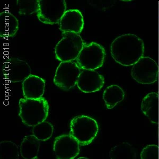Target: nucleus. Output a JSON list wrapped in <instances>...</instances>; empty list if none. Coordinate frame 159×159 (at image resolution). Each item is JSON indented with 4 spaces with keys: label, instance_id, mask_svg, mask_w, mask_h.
<instances>
[{
    "label": "nucleus",
    "instance_id": "f257e3e1",
    "mask_svg": "<svg viewBox=\"0 0 159 159\" xmlns=\"http://www.w3.org/2000/svg\"><path fill=\"white\" fill-rule=\"evenodd\" d=\"M110 52L112 58L117 63L124 66H133L143 57L144 43L135 34H122L112 42Z\"/></svg>",
    "mask_w": 159,
    "mask_h": 159
},
{
    "label": "nucleus",
    "instance_id": "f03ea898",
    "mask_svg": "<svg viewBox=\"0 0 159 159\" xmlns=\"http://www.w3.org/2000/svg\"><path fill=\"white\" fill-rule=\"evenodd\" d=\"M19 104L20 108L19 116L26 126H34L45 121L48 116L49 104L43 97L38 99L21 98Z\"/></svg>",
    "mask_w": 159,
    "mask_h": 159
},
{
    "label": "nucleus",
    "instance_id": "7ed1b4c3",
    "mask_svg": "<svg viewBox=\"0 0 159 159\" xmlns=\"http://www.w3.org/2000/svg\"><path fill=\"white\" fill-rule=\"evenodd\" d=\"M98 132L97 121L89 116H76L70 121V135L76 139L81 146L92 143Z\"/></svg>",
    "mask_w": 159,
    "mask_h": 159
},
{
    "label": "nucleus",
    "instance_id": "20e7f679",
    "mask_svg": "<svg viewBox=\"0 0 159 159\" xmlns=\"http://www.w3.org/2000/svg\"><path fill=\"white\" fill-rule=\"evenodd\" d=\"M63 38L56 44L55 54L61 62L76 60L85 43L80 34L72 32L61 33Z\"/></svg>",
    "mask_w": 159,
    "mask_h": 159
},
{
    "label": "nucleus",
    "instance_id": "39448f33",
    "mask_svg": "<svg viewBox=\"0 0 159 159\" xmlns=\"http://www.w3.org/2000/svg\"><path fill=\"white\" fill-rule=\"evenodd\" d=\"M105 49L99 43L92 42L84 46L76 58L79 67L83 70H96L102 66L105 61Z\"/></svg>",
    "mask_w": 159,
    "mask_h": 159
},
{
    "label": "nucleus",
    "instance_id": "423d86ee",
    "mask_svg": "<svg viewBox=\"0 0 159 159\" xmlns=\"http://www.w3.org/2000/svg\"><path fill=\"white\" fill-rule=\"evenodd\" d=\"M66 11L65 0H39L37 16L42 23L52 25L59 24Z\"/></svg>",
    "mask_w": 159,
    "mask_h": 159
},
{
    "label": "nucleus",
    "instance_id": "0eeeda50",
    "mask_svg": "<svg viewBox=\"0 0 159 159\" xmlns=\"http://www.w3.org/2000/svg\"><path fill=\"white\" fill-rule=\"evenodd\" d=\"M81 72L76 62H61L56 69L53 81L57 87L69 90L76 85Z\"/></svg>",
    "mask_w": 159,
    "mask_h": 159
},
{
    "label": "nucleus",
    "instance_id": "6e6552de",
    "mask_svg": "<svg viewBox=\"0 0 159 159\" xmlns=\"http://www.w3.org/2000/svg\"><path fill=\"white\" fill-rule=\"evenodd\" d=\"M131 75L140 84H150L157 81L158 65L150 57H143L132 67Z\"/></svg>",
    "mask_w": 159,
    "mask_h": 159
},
{
    "label": "nucleus",
    "instance_id": "1a4fd4ad",
    "mask_svg": "<svg viewBox=\"0 0 159 159\" xmlns=\"http://www.w3.org/2000/svg\"><path fill=\"white\" fill-rule=\"evenodd\" d=\"M2 72L5 79L11 83H18L24 81L31 75V69L24 60L11 58L4 61Z\"/></svg>",
    "mask_w": 159,
    "mask_h": 159
},
{
    "label": "nucleus",
    "instance_id": "9d476101",
    "mask_svg": "<svg viewBox=\"0 0 159 159\" xmlns=\"http://www.w3.org/2000/svg\"><path fill=\"white\" fill-rule=\"evenodd\" d=\"M79 143L70 135L56 137L53 144V151L56 159H74L80 152Z\"/></svg>",
    "mask_w": 159,
    "mask_h": 159
},
{
    "label": "nucleus",
    "instance_id": "9b49d317",
    "mask_svg": "<svg viewBox=\"0 0 159 159\" xmlns=\"http://www.w3.org/2000/svg\"><path fill=\"white\" fill-rule=\"evenodd\" d=\"M105 84V79L95 70H83L80 74L76 85L84 93H93L100 90Z\"/></svg>",
    "mask_w": 159,
    "mask_h": 159
},
{
    "label": "nucleus",
    "instance_id": "f8f14e48",
    "mask_svg": "<svg viewBox=\"0 0 159 159\" xmlns=\"http://www.w3.org/2000/svg\"><path fill=\"white\" fill-rule=\"evenodd\" d=\"M84 21L83 15L78 9L67 10L59 22V29L62 33L72 32L79 34L83 31Z\"/></svg>",
    "mask_w": 159,
    "mask_h": 159
},
{
    "label": "nucleus",
    "instance_id": "ddd939ff",
    "mask_svg": "<svg viewBox=\"0 0 159 159\" xmlns=\"http://www.w3.org/2000/svg\"><path fill=\"white\" fill-rule=\"evenodd\" d=\"M45 85V81L43 78L31 74L22 83L24 99H38L43 98Z\"/></svg>",
    "mask_w": 159,
    "mask_h": 159
},
{
    "label": "nucleus",
    "instance_id": "4468645a",
    "mask_svg": "<svg viewBox=\"0 0 159 159\" xmlns=\"http://www.w3.org/2000/svg\"><path fill=\"white\" fill-rule=\"evenodd\" d=\"M141 109L150 121L157 124L159 120V96L157 93L151 92L143 98Z\"/></svg>",
    "mask_w": 159,
    "mask_h": 159
},
{
    "label": "nucleus",
    "instance_id": "2eb2a0df",
    "mask_svg": "<svg viewBox=\"0 0 159 159\" xmlns=\"http://www.w3.org/2000/svg\"><path fill=\"white\" fill-rule=\"evenodd\" d=\"M19 29V21L11 13H0V37L7 38L15 36Z\"/></svg>",
    "mask_w": 159,
    "mask_h": 159
},
{
    "label": "nucleus",
    "instance_id": "dca6fc26",
    "mask_svg": "<svg viewBox=\"0 0 159 159\" xmlns=\"http://www.w3.org/2000/svg\"><path fill=\"white\" fill-rule=\"evenodd\" d=\"M40 141L34 136H26L20 145V153L24 159H34L38 157Z\"/></svg>",
    "mask_w": 159,
    "mask_h": 159
},
{
    "label": "nucleus",
    "instance_id": "f3484780",
    "mask_svg": "<svg viewBox=\"0 0 159 159\" xmlns=\"http://www.w3.org/2000/svg\"><path fill=\"white\" fill-rule=\"evenodd\" d=\"M124 97L125 92L121 87L117 85L109 86L103 93V100L109 109L114 108L118 103L123 101Z\"/></svg>",
    "mask_w": 159,
    "mask_h": 159
},
{
    "label": "nucleus",
    "instance_id": "a211bd4d",
    "mask_svg": "<svg viewBox=\"0 0 159 159\" xmlns=\"http://www.w3.org/2000/svg\"><path fill=\"white\" fill-rule=\"evenodd\" d=\"M110 159H136V154L134 148L127 142L116 145L109 152Z\"/></svg>",
    "mask_w": 159,
    "mask_h": 159
},
{
    "label": "nucleus",
    "instance_id": "6ab92c4d",
    "mask_svg": "<svg viewBox=\"0 0 159 159\" xmlns=\"http://www.w3.org/2000/svg\"><path fill=\"white\" fill-rule=\"evenodd\" d=\"M33 135L39 141L50 139L54 132V127L48 121H44L33 127Z\"/></svg>",
    "mask_w": 159,
    "mask_h": 159
},
{
    "label": "nucleus",
    "instance_id": "aec40b11",
    "mask_svg": "<svg viewBox=\"0 0 159 159\" xmlns=\"http://www.w3.org/2000/svg\"><path fill=\"white\" fill-rule=\"evenodd\" d=\"M18 147L11 141H2L0 143V159H19Z\"/></svg>",
    "mask_w": 159,
    "mask_h": 159
},
{
    "label": "nucleus",
    "instance_id": "412c9836",
    "mask_svg": "<svg viewBox=\"0 0 159 159\" xmlns=\"http://www.w3.org/2000/svg\"><path fill=\"white\" fill-rule=\"evenodd\" d=\"M16 5L20 15L29 16L38 12L39 0H17Z\"/></svg>",
    "mask_w": 159,
    "mask_h": 159
},
{
    "label": "nucleus",
    "instance_id": "4be33fe9",
    "mask_svg": "<svg viewBox=\"0 0 159 159\" xmlns=\"http://www.w3.org/2000/svg\"><path fill=\"white\" fill-rule=\"evenodd\" d=\"M141 159H159V148L156 145H148L143 148Z\"/></svg>",
    "mask_w": 159,
    "mask_h": 159
},
{
    "label": "nucleus",
    "instance_id": "5701e85b",
    "mask_svg": "<svg viewBox=\"0 0 159 159\" xmlns=\"http://www.w3.org/2000/svg\"><path fill=\"white\" fill-rule=\"evenodd\" d=\"M77 159H88V158H87V157H79V158H78Z\"/></svg>",
    "mask_w": 159,
    "mask_h": 159
},
{
    "label": "nucleus",
    "instance_id": "b1692460",
    "mask_svg": "<svg viewBox=\"0 0 159 159\" xmlns=\"http://www.w3.org/2000/svg\"><path fill=\"white\" fill-rule=\"evenodd\" d=\"M39 159V158H38V157H36V158H35V159Z\"/></svg>",
    "mask_w": 159,
    "mask_h": 159
}]
</instances>
